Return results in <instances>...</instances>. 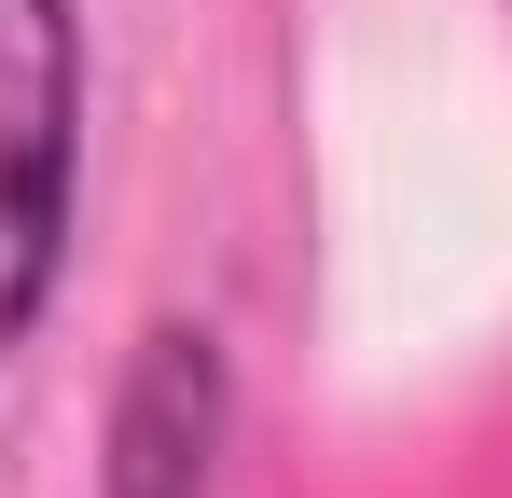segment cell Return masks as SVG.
<instances>
[{"label":"cell","mask_w":512,"mask_h":498,"mask_svg":"<svg viewBox=\"0 0 512 498\" xmlns=\"http://www.w3.org/2000/svg\"><path fill=\"white\" fill-rule=\"evenodd\" d=\"M84 222V0H0V360L56 319Z\"/></svg>","instance_id":"cell-1"},{"label":"cell","mask_w":512,"mask_h":498,"mask_svg":"<svg viewBox=\"0 0 512 498\" xmlns=\"http://www.w3.org/2000/svg\"><path fill=\"white\" fill-rule=\"evenodd\" d=\"M222 457H236V360L208 319H153L111 374L97 498H222Z\"/></svg>","instance_id":"cell-2"}]
</instances>
